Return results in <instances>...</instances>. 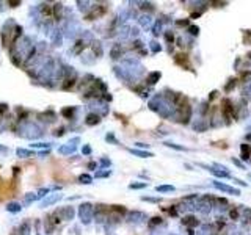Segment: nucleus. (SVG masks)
Masks as SVG:
<instances>
[{
	"mask_svg": "<svg viewBox=\"0 0 251 235\" xmlns=\"http://www.w3.org/2000/svg\"><path fill=\"white\" fill-rule=\"evenodd\" d=\"M19 135L22 138H27V140H38L43 135V132L35 122H24L19 127Z\"/></svg>",
	"mask_w": 251,
	"mask_h": 235,
	"instance_id": "1",
	"label": "nucleus"
},
{
	"mask_svg": "<svg viewBox=\"0 0 251 235\" xmlns=\"http://www.w3.org/2000/svg\"><path fill=\"white\" fill-rule=\"evenodd\" d=\"M79 216H80V221L83 224H89L93 221V216H94V207L93 204L89 202H83L80 207H79Z\"/></svg>",
	"mask_w": 251,
	"mask_h": 235,
	"instance_id": "2",
	"label": "nucleus"
},
{
	"mask_svg": "<svg viewBox=\"0 0 251 235\" xmlns=\"http://www.w3.org/2000/svg\"><path fill=\"white\" fill-rule=\"evenodd\" d=\"M96 218V223L97 224H102V223H105V219H108V209L105 205H96V209H94V216Z\"/></svg>",
	"mask_w": 251,
	"mask_h": 235,
	"instance_id": "3",
	"label": "nucleus"
},
{
	"mask_svg": "<svg viewBox=\"0 0 251 235\" xmlns=\"http://www.w3.org/2000/svg\"><path fill=\"white\" fill-rule=\"evenodd\" d=\"M61 198H63V196L58 195V193H55V195H47V196L43 199V201H41V209H46V207H50V205H53V204H57Z\"/></svg>",
	"mask_w": 251,
	"mask_h": 235,
	"instance_id": "4",
	"label": "nucleus"
},
{
	"mask_svg": "<svg viewBox=\"0 0 251 235\" xmlns=\"http://www.w3.org/2000/svg\"><path fill=\"white\" fill-rule=\"evenodd\" d=\"M57 215L60 219H65V221H71L75 215V210H74V207H65V209H61L57 212Z\"/></svg>",
	"mask_w": 251,
	"mask_h": 235,
	"instance_id": "5",
	"label": "nucleus"
},
{
	"mask_svg": "<svg viewBox=\"0 0 251 235\" xmlns=\"http://www.w3.org/2000/svg\"><path fill=\"white\" fill-rule=\"evenodd\" d=\"M99 122H101V115H97V113H88L86 115V119H85L86 126L93 127V126H97Z\"/></svg>",
	"mask_w": 251,
	"mask_h": 235,
	"instance_id": "6",
	"label": "nucleus"
},
{
	"mask_svg": "<svg viewBox=\"0 0 251 235\" xmlns=\"http://www.w3.org/2000/svg\"><path fill=\"white\" fill-rule=\"evenodd\" d=\"M58 152L61 155H71V154H74L75 152V146H72V144H65V146H61V147H58Z\"/></svg>",
	"mask_w": 251,
	"mask_h": 235,
	"instance_id": "7",
	"label": "nucleus"
},
{
	"mask_svg": "<svg viewBox=\"0 0 251 235\" xmlns=\"http://www.w3.org/2000/svg\"><path fill=\"white\" fill-rule=\"evenodd\" d=\"M223 115H225V118H231L232 115V103L229 100L223 102Z\"/></svg>",
	"mask_w": 251,
	"mask_h": 235,
	"instance_id": "8",
	"label": "nucleus"
},
{
	"mask_svg": "<svg viewBox=\"0 0 251 235\" xmlns=\"http://www.w3.org/2000/svg\"><path fill=\"white\" fill-rule=\"evenodd\" d=\"M6 210H8L10 213H19L20 210H22V205H20L19 202H10L8 205H6Z\"/></svg>",
	"mask_w": 251,
	"mask_h": 235,
	"instance_id": "9",
	"label": "nucleus"
},
{
	"mask_svg": "<svg viewBox=\"0 0 251 235\" xmlns=\"http://www.w3.org/2000/svg\"><path fill=\"white\" fill-rule=\"evenodd\" d=\"M52 43H53V46H61V43H63V33H61V30H55L53 31Z\"/></svg>",
	"mask_w": 251,
	"mask_h": 235,
	"instance_id": "10",
	"label": "nucleus"
},
{
	"mask_svg": "<svg viewBox=\"0 0 251 235\" xmlns=\"http://www.w3.org/2000/svg\"><path fill=\"white\" fill-rule=\"evenodd\" d=\"M122 55V49H121V46L119 44H116V46H113V49H111V52H110V57L113 58V60H118Z\"/></svg>",
	"mask_w": 251,
	"mask_h": 235,
	"instance_id": "11",
	"label": "nucleus"
},
{
	"mask_svg": "<svg viewBox=\"0 0 251 235\" xmlns=\"http://www.w3.org/2000/svg\"><path fill=\"white\" fill-rule=\"evenodd\" d=\"M141 218H144V215H143V213H140V212H130L129 216H127V219L130 221V223H138Z\"/></svg>",
	"mask_w": 251,
	"mask_h": 235,
	"instance_id": "12",
	"label": "nucleus"
},
{
	"mask_svg": "<svg viewBox=\"0 0 251 235\" xmlns=\"http://www.w3.org/2000/svg\"><path fill=\"white\" fill-rule=\"evenodd\" d=\"M129 152L132 155H137V157H141V158H148L152 157L151 152H146V150H138V149H129Z\"/></svg>",
	"mask_w": 251,
	"mask_h": 235,
	"instance_id": "13",
	"label": "nucleus"
},
{
	"mask_svg": "<svg viewBox=\"0 0 251 235\" xmlns=\"http://www.w3.org/2000/svg\"><path fill=\"white\" fill-rule=\"evenodd\" d=\"M16 154H17V157H35V152H33V150L24 149V147L16 149Z\"/></svg>",
	"mask_w": 251,
	"mask_h": 235,
	"instance_id": "14",
	"label": "nucleus"
},
{
	"mask_svg": "<svg viewBox=\"0 0 251 235\" xmlns=\"http://www.w3.org/2000/svg\"><path fill=\"white\" fill-rule=\"evenodd\" d=\"M52 11H53V16H55V19H57V20H60V17H61V13H63V5H61V3H55V5L52 6Z\"/></svg>",
	"mask_w": 251,
	"mask_h": 235,
	"instance_id": "15",
	"label": "nucleus"
},
{
	"mask_svg": "<svg viewBox=\"0 0 251 235\" xmlns=\"http://www.w3.org/2000/svg\"><path fill=\"white\" fill-rule=\"evenodd\" d=\"M83 49H85V41H83V39H80V41H77V43H75V46L72 47V53H75V55H79Z\"/></svg>",
	"mask_w": 251,
	"mask_h": 235,
	"instance_id": "16",
	"label": "nucleus"
},
{
	"mask_svg": "<svg viewBox=\"0 0 251 235\" xmlns=\"http://www.w3.org/2000/svg\"><path fill=\"white\" fill-rule=\"evenodd\" d=\"M79 182L83 183V185H89V183H93V177L89 176V174H82L79 177Z\"/></svg>",
	"mask_w": 251,
	"mask_h": 235,
	"instance_id": "17",
	"label": "nucleus"
},
{
	"mask_svg": "<svg viewBox=\"0 0 251 235\" xmlns=\"http://www.w3.org/2000/svg\"><path fill=\"white\" fill-rule=\"evenodd\" d=\"M159 79H160V72H151L149 77H148V82H149L151 85H154V83H157V82H159Z\"/></svg>",
	"mask_w": 251,
	"mask_h": 235,
	"instance_id": "18",
	"label": "nucleus"
},
{
	"mask_svg": "<svg viewBox=\"0 0 251 235\" xmlns=\"http://www.w3.org/2000/svg\"><path fill=\"white\" fill-rule=\"evenodd\" d=\"M93 52L97 55V57H101V55H102V46H101L99 41H94V43H93Z\"/></svg>",
	"mask_w": 251,
	"mask_h": 235,
	"instance_id": "19",
	"label": "nucleus"
},
{
	"mask_svg": "<svg viewBox=\"0 0 251 235\" xmlns=\"http://www.w3.org/2000/svg\"><path fill=\"white\" fill-rule=\"evenodd\" d=\"M187 61H188V57H187V55H182V53H180V55H176V63L177 64H187ZM187 67H188V64H187Z\"/></svg>",
	"mask_w": 251,
	"mask_h": 235,
	"instance_id": "20",
	"label": "nucleus"
},
{
	"mask_svg": "<svg viewBox=\"0 0 251 235\" xmlns=\"http://www.w3.org/2000/svg\"><path fill=\"white\" fill-rule=\"evenodd\" d=\"M32 147H36V149H50V146L52 144L50 143H33V144H30Z\"/></svg>",
	"mask_w": 251,
	"mask_h": 235,
	"instance_id": "21",
	"label": "nucleus"
},
{
	"mask_svg": "<svg viewBox=\"0 0 251 235\" xmlns=\"http://www.w3.org/2000/svg\"><path fill=\"white\" fill-rule=\"evenodd\" d=\"M61 115L65 116V118H69V119H71L72 115H74V108H72V107H66V108H63V110H61Z\"/></svg>",
	"mask_w": 251,
	"mask_h": 235,
	"instance_id": "22",
	"label": "nucleus"
},
{
	"mask_svg": "<svg viewBox=\"0 0 251 235\" xmlns=\"http://www.w3.org/2000/svg\"><path fill=\"white\" fill-rule=\"evenodd\" d=\"M65 82H66V83H65V85H63L61 88H63V89H65V91H68V89H71V88L74 86V83H75V79H66Z\"/></svg>",
	"mask_w": 251,
	"mask_h": 235,
	"instance_id": "23",
	"label": "nucleus"
},
{
	"mask_svg": "<svg viewBox=\"0 0 251 235\" xmlns=\"http://www.w3.org/2000/svg\"><path fill=\"white\" fill-rule=\"evenodd\" d=\"M157 191H160V193L174 191V186H171V185H160V186H157Z\"/></svg>",
	"mask_w": 251,
	"mask_h": 235,
	"instance_id": "24",
	"label": "nucleus"
},
{
	"mask_svg": "<svg viewBox=\"0 0 251 235\" xmlns=\"http://www.w3.org/2000/svg\"><path fill=\"white\" fill-rule=\"evenodd\" d=\"M111 174V171L105 169V171H97L96 172V179H104V177H108Z\"/></svg>",
	"mask_w": 251,
	"mask_h": 235,
	"instance_id": "25",
	"label": "nucleus"
},
{
	"mask_svg": "<svg viewBox=\"0 0 251 235\" xmlns=\"http://www.w3.org/2000/svg\"><path fill=\"white\" fill-rule=\"evenodd\" d=\"M49 191H50L49 188H41V190L36 193V199H43L44 196H47V195H49Z\"/></svg>",
	"mask_w": 251,
	"mask_h": 235,
	"instance_id": "26",
	"label": "nucleus"
},
{
	"mask_svg": "<svg viewBox=\"0 0 251 235\" xmlns=\"http://www.w3.org/2000/svg\"><path fill=\"white\" fill-rule=\"evenodd\" d=\"M217 186L218 188H221V190H225V191H228V193H232V195H237V190H234V188H231V186H225V185H220V183H217Z\"/></svg>",
	"mask_w": 251,
	"mask_h": 235,
	"instance_id": "27",
	"label": "nucleus"
},
{
	"mask_svg": "<svg viewBox=\"0 0 251 235\" xmlns=\"http://www.w3.org/2000/svg\"><path fill=\"white\" fill-rule=\"evenodd\" d=\"M184 224H187V226H196V224H198V221H195L193 216H188V218L184 219Z\"/></svg>",
	"mask_w": 251,
	"mask_h": 235,
	"instance_id": "28",
	"label": "nucleus"
},
{
	"mask_svg": "<svg viewBox=\"0 0 251 235\" xmlns=\"http://www.w3.org/2000/svg\"><path fill=\"white\" fill-rule=\"evenodd\" d=\"M33 201H36V195H35V193H29V195L25 196V204H30Z\"/></svg>",
	"mask_w": 251,
	"mask_h": 235,
	"instance_id": "29",
	"label": "nucleus"
},
{
	"mask_svg": "<svg viewBox=\"0 0 251 235\" xmlns=\"http://www.w3.org/2000/svg\"><path fill=\"white\" fill-rule=\"evenodd\" d=\"M29 232H30V226L27 223L20 226V235H29Z\"/></svg>",
	"mask_w": 251,
	"mask_h": 235,
	"instance_id": "30",
	"label": "nucleus"
},
{
	"mask_svg": "<svg viewBox=\"0 0 251 235\" xmlns=\"http://www.w3.org/2000/svg\"><path fill=\"white\" fill-rule=\"evenodd\" d=\"M105 141H107V143H111V144H118V141H116V138L113 136V133H107Z\"/></svg>",
	"mask_w": 251,
	"mask_h": 235,
	"instance_id": "31",
	"label": "nucleus"
},
{
	"mask_svg": "<svg viewBox=\"0 0 251 235\" xmlns=\"http://www.w3.org/2000/svg\"><path fill=\"white\" fill-rule=\"evenodd\" d=\"M101 166H102V168H110V166H111L110 158H102V160H101Z\"/></svg>",
	"mask_w": 251,
	"mask_h": 235,
	"instance_id": "32",
	"label": "nucleus"
},
{
	"mask_svg": "<svg viewBox=\"0 0 251 235\" xmlns=\"http://www.w3.org/2000/svg\"><path fill=\"white\" fill-rule=\"evenodd\" d=\"M146 183H130L129 185V188L130 190H140V188H144Z\"/></svg>",
	"mask_w": 251,
	"mask_h": 235,
	"instance_id": "33",
	"label": "nucleus"
},
{
	"mask_svg": "<svg viewBox=\"0 0 251 235\" xmlns=\"http://www.w3.org/2000/svg\"><path fill=\"white\" fill-rule=\"evenodd\" d=\"M77 5H79V8H80V11H88V2H77Z\"/></svg>",
	"mask_w": 251,
	"mask_h": 235,
	"instance_id": "34",
	"label": "nucleus"
},
{
	"mask_svg": "<svg viewBox=\"0 0 251 235\" xmlns=\"http://www.w3.org/2000/svg\"><path fill=\"white\" fill-rule=\"evenodd\" d=\"M6 112H8V105L6 103H0V115H3Z\"/></svg>",
	"mask_w": 251,
	"mask_h": 235,
	"instance_id": "35",
	"label": "nucleus"
},
{
	"mask_svg": "<svg viewBox=\"0 0 251 235\" xmlns=\"http://www.w3.org/2000/svg\"><path fill=\"white\" fill-rule=\"evenodd\" d=\"M160 221H162V218L156 216V218H152V221L149 223V226H154V224H160Z\"/></svg>",
	"mask_w": 251,
	"mask_h": 235,
	"instance_id": "36",
	"label": "nucleus"
},
{
	"mask_svg": "<svg viewBox=\"0 0 251 235\" xmlns=\"http://www.w3.org/2000/svg\"><path fill=\"white\" fill-rule=\"evenodd\" d=\"M82 152H83L85 155H89V154H91V147H89V146H83Z\"/></svg>",
	"mask_w": 251,
	"mask_h": 235,
	"instance_id": "37",
	"label": "nucleus"
},
{
	"mask_svg": "<svg viewBox=\"0 0 251 235\" xmlns=\"http://www.w3.org/2000/svg\"><path fill=\"white\" fill-rule=\"evenodd\" d=\"M77 143H80V138L79 136H75V138H72V140L69 141V144H72V146H77Z\"/></svg>",
	"mask_w": 251,
	"mask_h": 235,
	"instance_id": "38",
	"label": "nucleus"
},
{
	"mask_svg": "<svg viewBox=\"0 0 251 235\" xmlns=\"http://www.w3.org/2000/svg\"><path fill=\"white\" fill-rule=\"evenodd\" d=\"M63 133H65V129H58V130H55L53 135H55V136H61Z\"/></svg>",
	"mask_w": 251,
	"mask_h": 235,
	"instance_id": "39",
	"label": "nucleus"
},
{
	"mask_svg": "<svg viewBox=\"0 0 251 235\" xmlns=\"http://www.w3.org/2000/svg\"><path fill=\"white\" fill-rule=\"evenodd\" d=\"M8 5L16 6V5H20V2H19V0H10V2H8Z\"/></svg>",
	"mask_w": 251,
	"mask_h": 235,
	"instance_id": "40",
	"label": "nucleus"
},
{
	"mask_svg": "<svg viewBox=\"0 0 251 235\" xmlns=\"http://www.w3.org/2000/svg\"><path fill=\"white\" fill-rule=\"evenodd\" d=\"M190 33L192 34H198V27H190Z\"/></svg>",
	"mask_w": 251,
	"mask_h": 235,
	"instance_id": "41",
	"label": "nucleus"
},
{
	"mask_svg": "<svg viewBox=\"0 0 251 235\" xmlns=\"http://www.w3.org/2000/svg\"><path fill=\"white\" fill-rule=\"evenodd\" d=\"M152 50H154V52H159V50H160V46H157L156 43H152Z\"/></svg>",
	"mask_w": 251,
	"mask_h": 235,
	"instance_id": "42",
	"label": "nucleus"
},
{
	"mask_svg": "<svg viewBox=\"0 0 251 235\" xmlns=\"http://www.w3.org/2000/svg\"><path fill=\"white\" fill-rule=\"evenodd\" d=\"M38 155H39V157H46V155H49V149H47V150H41Z\"/></svg>",
	"mask_w": 251,
	"mask_h": 235,
	"instance_id": "43",
	"label": "nucleus"
},
{
	"mask_svg": "<svg viewBox=\"0 0 251 235\" xmlns=\"http://www.w3.org/2000/svg\"><path fill=\"white\" fill-rule=\"evenodd\" d=\"M141 24H143V25H148V24H149V17H143V19H141Z\"/></svg>",
	"mask_w": 251,
	"mask_h": 235,
	"instance_id": "44",
	"label": "nucleus"
},
{
	"mask_svg": "<svg viewBox=\"0 0 251 235\" xmlns=\"http://www.w3.org/2000/svg\"><path fill=\"white\" fill-rule=\"evenodd\" d=\"M88 168H91V169H93V168H96V163H94V162H91V163H88Z\"/></svg>",
	"mask_w": 251,
	"mask_h": 235,
	"instance_id": "45",
	"label": "nucleus"
}]
</instances>
